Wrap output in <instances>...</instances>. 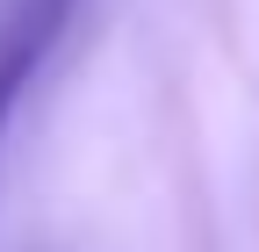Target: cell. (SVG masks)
<instances>
[{
	"mask_svg": "<svg viewBox=\"0 0 259 252\" xmlns=\"http://www.w3.org/2000/svg\"><path fill=\"white\" fill-rule=\"evenodd\" d=\"M79 0H0V151H8V122L44 79L51 51L65 44Z\"/></svg>",
	"mask_w": 259,
	"mask_h": 252,
	"instance_id": "1",
	"label": "cell"
}]
</instances>
